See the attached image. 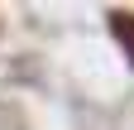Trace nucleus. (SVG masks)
Wrapping results in <instances>:
<instances>
[{
	"instance_id": "nucleus-1",
	"label": "nucleus",
	"mask_w": 134,
	"mask_h": 130,
	"mask_svg": "<svg viewBox=\"0 0 134 130\" xmlns=\"http://www.w3.org/2000/svg\"><path fill=\"white\" fill-rule=\"evenodd\" d=\"M110 34L120 39V48H125V58L134 63V10H115V14H110Z\"/></svg>"
}]
</instances>
